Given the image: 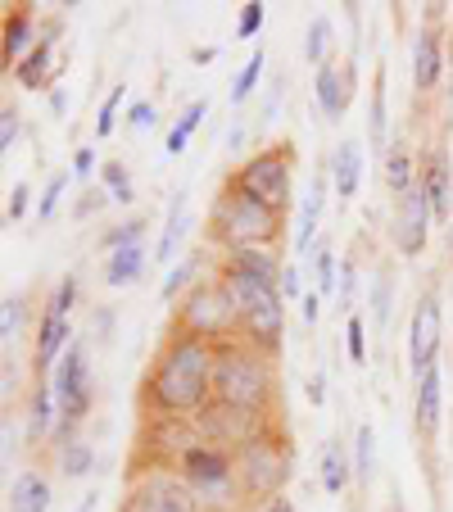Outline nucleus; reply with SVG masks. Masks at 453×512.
<instances>
[{
  "mask_svg": "<svg viewBox=\"0 0 453 512\" xmlns=\"http://www.w3.org/2000/svg\"><path fill=\"white\" fill-rule=\"evenodd\" d=\"M145 408L164 422H200L213 404V340L168 331L141 386Z\"/></svg>",
  "mask_w": 453,
  "mask_h": 512,
  "instance_id": "obj_1",
  "label": "nucleus"
},
{
  "mask_svg": "<svg viewBox=\"0 0 453 512\" xmlns=\"http://www.w3.org/2000/svg\"><path fill=\"white\" fill-rule=\"evenodd\" d=\"M213 399L218 404L245 408V413H272L277 404V381H272V358L250 349L245 340H218L213 345Z\"/></svg>",
  "mask_w": 453,
  "mask_h": 512,
  "instance_id": "obj_2",
  "label": "nucleus"
},
{
  "mask_svg": "<svg viewBox=\"0 0 453 512\" xmlns=\"http://www.w3.org/2000/svg\"><path fill=\"white\" fill-rule=\"evenodd\" d=\"M281 236V213L268 209V204L241 195L232 182L218 191L209 209V241L222 245V250H250V245H263L272 250Z\"/></svg>",
  "mask_w": 453,
  "mask_h": 512,
  "instance_id": "obj_3",
  "label": "nucleus"
},
{
  "mask_svg": "<svg viewBox=\"0 0 453 512\" xmlns=\"http://www.w3.org/2000/svg\"><path fill=\"white\" fill-rule=\"evenodd\" d=\"M290 467H295V454H290L286 435L277 426H263L254 440H245L236 449V485L245 490V499L268 503L286 490Z\"/></svg>",
  "mask_w": 453,
  "mask_h": 512,
  "instance_id": "obj_4",
  "label": "nucleus"
},
{
  "mask_svg": "<svg viewBox=\"0 0 453 512\" xmlns=\"http://www.w3.org/2000/svg\"><path fill=\"white\" fill-rule=\"evenodd\" d=\"M50 390H55V408H59V426H55V445H68V440H78L73 426L87 422L91 413V372H87V345H68V354L59 358V368L50 372Z\"/></svg>",
  "mask_w": 453,
  "mask_h": 512,
  "instance_id": "obj_5",
  "label": "nucleus"
},
{
  "mask_svg": "<svg viewBox=\"0 0 453 512\" xmlns=\"http://www.w3.org/2000/svg\"><path fill=\"white\" fill-rule=\"evenodd\" d=\"M173 327L186 331V336H200V340H232L236 327H241V318H236V304L227 300V290H222V281H200V286H191V295H186L182 304H177L173 313Z\"/></svg>",
  "mask_w": 453,
  "mask_h": 512,
  "instance_id": "obj_6",
  "label": "nucleus"
},
{
  "mask_svg": "<svg viewBox=\"0 0 453 512\" xmlns=\"http://www.w3.org/2000/svg\"><path fill=\"white\" fill-rule=\"evenodd\" d=\"M232 186L241 195H250V200L286 213L290 195H295V159H290V145H272V150H259L254 159H245V164L236 168Z\"/></svg>",
  "mask_w": 453,
  "mask_h": 512,
  "instance_id": "obj_7",
  "label": "nucleus"
},
{
  "mask_svg": "<svg viewBox=\"0 0 453 512\" xmlns=\"http://www.w3.org/2000/svg\"><path fill=\"white\" fill-rule=\"evenodd\" d=\"M118 512H204V508H200V494L182 476L159 467V472L136 476V485L123 494Z\"/></svg>",
  "mask_w": 453,
  "mask_h": 512,
  "instance_id": "obj_8",
  "label": "nucleus"
},
{
  "mask_svg": "<svg viewBox=\"0 0 453 512\" xmlns=\"http://www.w3.org/2000/svg\"><path fill=\"white\" fill-rule=\"evenodd\" d=\"M177 476H182L195 494H222L227 485H236V454L209 445L204 435H195L191 445L177 454Z\"/></svg>",
  "mask_w": 453,
  "mask_h": 512,
  "instance_id": "obj_9",
  "label": "nucleus"
},
{
  "mask_svg": "<svg viewBox=\"0 0 453 512\" xmlns=\"http://www.w3.org/2000/svg\"><path fill=\"white\" fill-rule=\"evenodd\" d=\"M440 340H444V313L435 295H422L413 309V322H408V368H413V381L422 372L435 368L440 358Z\"/></svg>",
  "mask_w": 453,
  "mask_h": 512,
  "instance_id": "obj_10",
  "label": "nucleus"
},
{
  "mask_svg": "<svg viewBox=\"0 0 453 512\" xmlns=\"http://www.w3.org/2000/svg\"><path fill=\"white\" fill-rule=\"evenodd\" d=\"M431 218H435L431 200H426V186H422V177H417V182L395 200V245H399V254L417 259V254L426 250V227H431Z\"/></svg>",
  "mask_w": 453,
  "mask_h": 512,
  "instance_id": "obj_11",
  "label": "nucleus"
},
{
  "mask_svg": "<svg viewBox=\"0 0 453 512\" xmlns=\"http://www.w3.org/2000/svg\"><path fill=\"white\" fill-rule=\"evenodd\" d=\"M241 340L250 349H259V354L277 358L281 354V336H286V304H263V309H250L241 313Z\"/></svg>",
  "mask_w": 453,
  "mask_h": 512,
  "instance_id": "obj_12",
  "label": "nucleus"
},
{
  "mask_svg": "<svg viewBox=\"0 0 453 512\" xmlns=\"http://www.w3.org/2000/svg\"><path fill=\"white\" fill-rule=\"evenodd\" d=\"M73 331H68V318H59V313H41V327H37V349H32V372H37V381H50V372L59 368V358L68 354V345H73Z\"/></svg>",
  "mask_w": 453,
  "mask_h": 512,
  "instance_id": "obj_13",
  "label": "nucleus"
},
{
  "mask_svg": "<svg viewBox=\"0 0 453 512\" xmlns=\"http://www.w3.org/2000/svg\"><path fill=\"white\" fill-rule=\"evenodd\" d=\"M417 177H422V186H426V200H431L435 223H453V173H449V155H444V150H426Z\"/></svg>",
  "mask_w": 453,
  "mask_h": 512,
  "instance_id": "obj_14",
  "label": "nucleus"
},
{
  "mask_svg": "<svg viewBox=\"0 0 453 512\" xmlns=\"http://www.w3.org/2000/svg\"><path fill=\"white\" fill-rule=\"evenodd\" d=\"M354 68L349 64H322L318 68V78H313V96H318V105H322V114L336 123V118H345V109H349V96H354Z\"/></svg>",
  "mask_w": 453,
  "mask_h": 512,
  "instance_id": "obj_15",
  "label": "nucleus"
},
{
  "mask_svg": "<svg viewBox=\"0 0 453 512\" xmlns=\"http://www.w3.org/2000/svg\"><path fill=\"white\" fill-rule=\"evenodd\" d=\"M413 386H417L413 426H417V435H426V440H431V435L440 431V413H444V372H440V363H435L431 372H422Z\"/></svg>",
  "mask_w": 453,
  "mask_h": 512,
  "instance_id": "obj_16",
  "label": "nucleus"
},
{
  "mask_svg": "<svg viewBox=\"0 0 453 512\" xmlns=\"http://www.w3.org/2000/svg\"><path fill=\"white\" fill-rule=\"evenodd\" d=\"M218 281H222V290H227V300L236 304V318H241V313H250V309H263V304H277L281 300V290L263 286V281L245 277V272H236V268H218Z\"/></svg>",
  "mask_w": 453,
  "mask_h": 512,
  "instance_id": "obj_17",
  "label": "nucleus"
},
{
  "mask_svg": "<svg viewBox=\"0 0 453 512\" xmlns=\"http://www.w3.org/2000/svg\"><path fill=\"white\" fill-rule=\"evenodd\" d=\"M222 268H236L245 272V277L263 281V286L281 290V263H277V250H263V245H250V250H227V259H222Z\"/></svg>",
  "mask_w": 453,
  "mask_h": 512,
  "instance_id": "obj_18",
  "label": "nucleus"
},
{
  "mask_svg": "<svg viewBox=\"0 0 453 512\" xmlns=\"http://www.w3.org/2000/svg\"><path fill=\"white\" fill-rule=\"evenodd\" d=\"M358 186H363V150H358V141H340L331 155V191L340 200H354Z\"/></svg>",
  "mask_w": 453,
  "mask_h": 512,
  "instance_id": "obj_19",
  "label": "nucleus"
},
{
  "mask_svg": "<svg viewBox=\"0 0 453 512\" xmlns=\"http://www.w3.org/2000/svg\"><path fill=\"white\" fill-rule=\"evenodd\" d=\"M440 68H444L440 37H435L431 28H422L413 37V87L417 91H435V82H440Z\"/></svg>",
  "mask_w": 453,
  "mask_h": 512,
  "instance_id": "obj_20",
  "label": "nucleus"
},
{
  "mask_svg": "<svg viewBox=\"0 0 453 512\" xmlns=\"http://www.w3.org/2000/svg\"><path fill=\"white\" fill-rule=\"evenodd\" d=\"M50 481L41 472H19L10 481V512H50Z\"/></svg>",
  "mask_w": 453,
  "mask_h": 512,
  "instance_id": "obj_21",
  "label": "nucleus"
},
{
  "mask_svg": "<svg viewBox=\"0 0 453 512\" xmlns=\"http://www.w3.org/2000/svg\"><path fill=\"white\" fill-rule=\"evenodd\" d=\"M32 14L28 10H14V14H5V64L10 68H19L23 59L32 55Z\"/></svg>",
  "mask_w": 453,
  "mask_h": 512,
  "instance_id": "obj_22",
  "label": "nucleus"
},
{
  "mask_svg": "<svg viewBox=\"0 0 453 512\" xmlns=\"http://www.w3.org/2000/svg\"><path fill=\"white\" fill-rule=\"evenodd\" d=\"M28 422H32V440H46V435H55L59 408H55V390H50V381H37V386H32Z\"/></svg>",
  "mask_w": 453,
  "mask_h": 512,
  "instance_id": "obj_23",
  "label": "nucleus"
},
{
  "mask_svg": "<svg viewBox=\"0 0 453 512\" xmlns=\"http://www.w3.org/2000/svg\"><path fill=\"white\" fill-rule=\"evenodd\" d=\"M204 118H209V100L200 96V100H191V105H186L182 114H177V123H173V127H168V136H164V150H168V155H182L186 145H191V136L200 132Z\"/></svg>",
  "mask_w": 453,
  "mask_h": 512,
  "instance_id": "obj_24",
  "label": "nucleus"
},
{
  "mask_svg": "<svg viewBox=\"0 0 453 512\" xmlns=\"http://www.w3.org/2000/svg\"><path fill=\"white\" fill-rule=\"evenodd\" d=\"M322 204H327V177H318V182L309 186V200H304V213H299V232H295V250L309 254L313 236H318L322 227Z\"/></svg>",
  "mask_w": 453,
  "mask_h": 512,
  "instance_id": "obj_25",
  "label": "nucleus"
},
{
  "mask_svg": "<svg viewBox=\"0 0 453 512\" xmlns=\"http://www.w3.org/2000/svg\"><path fill=\"white\" fill-rule=\"evenodd\" d=\"M141 272H145V245H127V250H114L109 254V263H105V281L114 290H123V286H132V281H141Z\"/></svg>",
  "mask_w": 453,
  "mask_h": 512,
  "instance_id": "obj_26",
  "label": "nucleus"
},
{
  "mask_svg": "<svg viewBox=\"0 0 453 512\" xmlns=\"http://www.w3.org/2000/svg\"><path fill=\"white\" fill-rule=\"evenodd\" d=\"M349 476H354V463H349V449L340 445V440H331V445L322 449V490H327V494H345Z\"/></svg>",
  "mask_w": 453,
  "mask_h": 512,
  "instance_id": "obj_27",
  "label": "nucleus"
},
{
  "mask_svg": "<svg viewBox=\"0 0 453 512\" xmlns=\"http://www.w3.org/2000/svg\"><path fill=\"white\" fill-rule=\"evenodd\" d=\"M186 232H191V209H186V195H177L173 213H168V227H164V236H159V245H155V259L159 263L173 259L177 245L186 241Z\"/></svg>",
  "mask_w": 453,
  "mask_h": 512,
  "instance_id": "obj_28",
  "label": "nucleus"
},
{
  "mask_svg": "<svg viewBox=\"0 0 453 512\" xmlns=\"http://www.w3.org/2000/svg\"><path fill=\"white\" fill-rule=\"evenodd\" d=\"M386 68H376V87H372V114H367V141H372V150L381 159H386Z\"/></svg>",
  "mask_w": 453,
  "mask_h": 512,
  "instance_id": "obj_29",
  "label": "nucleus"
},
{
  "mask_svg": "<svg viewBox=\"0 0 453 512\" xmlns=\"http://www.w3.org/2000/svg\"><path fill=\"white\" fill-rule=\"evenodd\" d=\"M91 467H96L91 440H68V445H59V476H64V481H82V476H91Z\"/></svg>",
  "mask_w": 453,
  "mask_h": 512,
  "instance_id": "obj_30",
  "label": "nucleus"
},
{
  "mask_svg": "<svg viewBox=\"0 0 453 512\" xmlns=\"http://www.w3.org/2000/svg\"><path fill=\"white\" fill-rule=\"evenodd\" d=\"M50 46H55V32L50 37H41L37 46H32V55L23 59L19 68H14V78L23 82L28 91H37V87H46V68H50Z\"/></svg>",
  "mask_w": 453,
  "mask_h": 512,
  "instance_id": "obj_31",
  "label": "nucleus"
},
{
  "mask_svg": "<svg viewBox=\"0 0 453 512\" xmlns=\"http://www.w3.org/2000/svg\"><path fill=\"white\" fill-rule=\"evenodd\" d=\"M417 182V168H413V155H408V145H390L386 150V186L395 191V200Z\"/></svg>",
  "mask_w": 453,
  "mask_h": 512,
  "instance_id": "obj_32",
  "label": "nucleus"
},
{
  "mask_svg": "<svg viewBox=\"0 0 453 512\" xmlns=\"http://www.w3.org/2000/svg\"><path fill=\"white\" fill-rule=\"evenodd\" d=\"M313 281H318L322 300L340 295V259L327 250V245H313Z\"/></svg>",
  "mask_w": 453,
  "mask_h": 512,
  "instance_id": "obj_33",
  "label": "nucleus"
},
{
  "mask_svg": "<svg viewBox=\"0 0 453 512\" xmlns=\"http://www.w3.org/2000/svg\"><path fill=\"white\" fill-rule=\"evenodd\" d=\"M331 37H336L331 19H313L309 23V32H304V59H309L313 68L331 64Z\"/></svg>",
  "mask_w": 453,
  "mask_h": 512,
  "instance_id": "obj_34",
  "label": "nucleus"
},
{
  "mask_svg": "<svg viewBox=\"0 0 453 512\" xmlns=\"http://www.w3.org/2000/svg\"><path fill=\"white\" fill-rule=\"evenodd\" d=\"M195 277H200V250H191L182 263H173V272L164 277V290H159V295H164V304H173Z\"/></svg>",
  "mask_w": 453,
  "mask_h": 512,
  "instance_id": "obj_35",
  "label": "nucleus"
},
{
  "mask_svg": "<svg viewBox=\"0 0 453 512\" xmlns=\"http://www.w3.org/2000/svg\"><path fill=\"white\" fill-rule=\"evenodd\" d=\"M372 467H376V431L363 422L354 431V476L358 481H372Z\"/></svg>",
  "mask_w": 453,
  "mask_h": 512,
  "instance_id": "obj_36",
  "label": "nucleus"
},
{
  "mask_svg": "<svg viewBox=\"0 0 453 512\" xmlns=\"http://www.w3.org/2000/svg\"><path fill=\"white\" fill-rule=\"evenodd\" d=\"M100 182H105V191H109V200H118V204H132V177H127V168L118 164V159H109V164H100Z\"/></svg>",
  "mask_w": 453,
  "mask_h": 512,
  "instance_id": "obj_37",
  "label": "nucleus"
},
{
  "mask_svg": "<svg viewBox=\"0 0 453 512\" xmlns=\"http://www.w3.org/2000/svg\"><path fill=\"white\" fill-rule=\"evenodd\" d=\"M145 227H150L145 218H127L123 227H114V232L100 236V245H105L109 254H114V250H127V245H141V241H145Z\"/></svg>",
  "mask_w": 453,
  "mask_h": 512,
  "instance_id": "obj_38",
  "label": "nucleus"
},
{
  "mask_svg": "<svg viewBox=\"0 0 453 512\" xmlns=\"http://www.w3.org/2000/svg\"><path fill=\"white\" fill-rule=\"evenodd\" d=\"M259 78H263V55H250V64H245L232 82V105H245V100L254 96V87H259Z\"/></svg>",
  "mask_w": 453,
  "mask_h": 512,
  "instance_id": "obj_39",
  "label": "nucleus"
},
{
  "mask_svg": "<svg viewBox=\"0 0 453 512\" xmlns=\"http://www.w3.org/2000/svg\"><path fill=\"white\" fill-rule=\"evenodd\" d=\"M19 331H23V295H5V300H0V336H5V345H10Z\"/></svg>",
  "mask_w": 453,
  "mask_h": 512,
  "instance_id": "obj_40",
  "label": "nucleus"
},
{
  "mask_svg": "<svg viewBox=\"0 0 453 512\" xmlns=\"http://www.w3.org/2000/svg\"><path fill=\"white\" fill-rule=\"evenodd\" d=\"M367 300H372V327L386 331V322H390V277H376Z\"/></svg>",
  "mask_w": 453,
  "mask_h": 512,
  "instance_id": "obj_41",
  "label": "nucleus"
},
{
  "mask_svg": "<svg viewBox=\"0 0 453 512\" xmlns=\"http://www.w3.org/2000/svg\"><path fill=\"white\" fill-rule=\"evenodd\" d=\"M64 191H68V173H55V177H50V186L41 191V209H37L41 223H50V218H55V209H59V200H64Z\"/></svg>",
  "mask_w": 453,
  "mask_h": 512,
  "instance_id": "obj_42",
  "label": "nucleus"
},
{
  "mask_svg": "<svg viewBox=\"0 0 453 512\" xmlns=\"http://www.w3.org/2000/svg\"><path fill=\"white\" fill-rule=\"evenodd\" d=\"M345 345H349V358H354V363H367V327L358 313H349V322H345Z\"/></svg>",
  "mask_w": 453,
  "mask_h": 512,
  "instance_id": "obj_43",
  "label": "nucleus"
},
{
  "mask_svg": "<svg viewBox=\"0 0 453 512\" xmlns=\"http://www.w3.org/2000/svg\"><path fill=\"white\" fill-rule=\"evenodd\" d=\"M354 300H358V272H354V259H345V263H340V295H336V309L349 313V309H354Z\"/></svg>",
  "mask_w": 453,
  "mask_h": 512,
  "instance_id": "obj_44",
  "label": "nucleus"
},
{
  "mask_svg": "<svg viewBox=\"0 0 453 512\" xmlns=\"http://www.w3.org/2000/svg\"><path fill=\"white\" fill-rule=\"evenodd\" d=\"M28 209H32V186L28 182H14L10 186V204H5V218L19 227L23 218H28Z\"/></svg>",
  "mask_w": 453,
  "mask_h": 512,
  "instance_id": "obj_45",
  "label": "nucleus"
},
{
  "mask_svg": "<svg viewBox=\"0 0 453 512\" xmlns=\"http://www.w3.org/2000/svg\"><path fill=\"white\" fill-rule=\"evenodd\" d=\"M123 96H127V87H114L105 96V105H100V118H96V136H109L114 132V123H118V105H123Z\"/></svg>",
  "mask_w": 453,
  "mask_h": 512,
  "instance_id": "obj_46",
  "label": "nucleus"
},
{
  "mask_svg": "<svg viewBox=\"0 0 453 512\" xmlns=\"http://www.w3.org/2000/svg\"><path fill=\"white\" fill-rule=\"evenodd\" d=\"M73 304H78V277H64V281H59V290L50 295L46 309L59 313V318H68V309H73Z\"/></svg>",
  "mask_w": 453,
  "mask_h": 512,
  "instance_id": "obj_47",
  "label": "nucleus"
},
{
  "mask_svg": "<svg viewBox=\"0 0 453 512\" xmlns=\"http://www.w3.org/2000/svg\"><path fill=\"white\" fill-rule=\"evenodd\" d=\"M263 10H268L263 0H250V5H241V23H236V37H241V41H250L254 32L263 28Z\"/></svg>",
  "mask_w": 453,
  "mask_h": 512,
  "instance_id": "obj_48",
  "label": "nucleus"
},
{
  "mask_svg": "<svg viewBox=\"0 0 453 512\" xmlns=\"http://www.w3.org/2000/svg\"><path fill=\"white\" fill-rule=\"evenodd\" d=\"M19 132H23V123H19V109L14 105H5L0 109V150L10 155L14 150V141H19Z\"/></svg>",
  "mask_w": 453,
  "mask_h": 512,
  "instance_id": "obj_49",
  "label": "nucleus"
},
{
  "mask_svg": "<svg viewBox=\"0 0 453 512\" xmlns=\"http://www.w3.org/2000/svg\"><path fill=\"white\" fill-rule=\"evenodd\" d=\"M155 123H159V114H155V105H150V100L127 105V127H132V132H150Z\"/></svg>",
  "mask_w": 453,
  "mask_h": 512,
  "instance_id": "obj_50",
  "label": "nucleus"
},
{
  "mask_svg": "<svg viewBox=\"0 0 453 512\" xmlns=\"http://www.w3.org/2000/svg\"><path fill=\"white\" fill-rule=\"evenodd\" d=\"M281 295H286V300H304V286H299L295 263H286V272H281Z\"/></svg>",
  "mask_w": 453,
  "mask_h": 512,
  "instance_id": "obj_51",
  "label": "nucleus"
},
{
  "mask_svg": "<svg viewBox=\"0 0 453 512\" xmlns=\"http://www.w3.org/2000/svg\"><path fill=\"white\" fill-rule=\"evenodd\" d=\"M318 309H322V295H318V286H309L304 290V300H299V313H304V322H318Z\"/></svg>",
  "mask_w": 453,
  "mask_h": 512,
  "instance_id": "obj_52",
  "label": "nucleus"
},
{
  "mask_svg": "<svg viewBox=\"0 0 453 512\" xmlns=\"http://www.w3.org/2000/svg\"><path fill=\"white\" fill-rule=\"evenodd\" d=\"M91 168H96V150H91V145H82L78 155H73V173H78V177H91Z\"/></svg>",
  "mask_w": 453,
  "mask_h": 512,
  "instance_id": "obj_53",
  "label": "nucleus"
},
{
  "mask_svg": "<svg viewBox=\"0 0 453 512\" xmlns=\"http://www.w3.org/2000/svg\"><path fill=\"white\" fill-rule=\"evenodd\" d=\"M322 399H327V377H322V372H313V377H309V404L322 408Z\"/></svg>",
  "mask_w": 453,
  "mask_h": 512,
  "instance_id": "obj_54",
  "label": "nucleus"
},
{
  "mask_svg": "<svg viewBox=\"0 0 453 512\" xmlns=\"http://www.w3.org/2000/svg\"><path fill=\"white\" fill-rule=\"evenodd\" d=\"M241 145H245V123H241V118H236V123H232V132H227V150H232V155H236Z\"/></svg>",
  "mask_w": 453,
  "mask_h": 512,
  "instance_id": "obj_55",
  "label": "nucleus"
},
{
  "mask_svg": "<svg viewBox=\"0 0 453 512\" xmlns=\"http://www.w3.org/2000/svg\"><path fill=\"white\" fill-rule=\"evenodd\" d=\"M213 59H218V50H213V46H200V50H191V64H195V68L213 64Z\"/></svg>",
  "mask_w": 453,
  "mask_h": 512,
  "instance_id": "obj_56",
  "label": "nucleus"
},
{
  "mask_svg": "<svg viewBox=\"0 0 453 512\" xmlns=\"http://www.w3.org/2000/svg\"><path fill=\"white\" fill-rule=\"evenodd\" d=\"M263 512H295V503H290L286 494H277V499H268V503H263Z\"/></svg>",
  "mask_w": 453,
  "mask_h": 512,
  "instance_id": "obj_57",
  "label": "nucleus"
},
{
  "mask_svg": "<svg viewBox=\"0 0 453 512\" xmlns=\"http://www.w3.org/2000/svg\"><path fill=\"white\" fill-rule=\"evenodd\" d=\"M96 508H100V490H87V494H82V503H78L73 512H96Z\"/></svg>",
  "mask_w": 453,
  "mask_h": 512,
  "instance_id": "obj_58",
  "label": "nucleus"
},
{
  "mask_svg": "<svg viewBox=\"0 0 453 512\" xmlns=\"http://www.w3.org/2000/svg\"><path fill=\"white\" fill-rule=\"evenodd\" d=\"M100 204H105V195H87V200L78 204V218H87V213H96Z\"/></svg>",
  "mask_w": 453,
  "mask_h": 512,
  "instance_id": "obj_59",
  "label": "nucleus"
},
{
  "mask_svg": "<svg viewBox=\"0 0 453 512\" xmlns=\"http://www.w3.org/2000/svg\"><path fill=\"white\" fill-rule=\"evenodd\" d=\"M50 109H55V118L68 109V96H64V91H50Z\"/></svg>",
  "mask_w": 453,
  "mask_h": 512,
  "instance_id": "obj_60",
  "label": "nucleus"
},
{
  "mask_svg": "<svg viewBox=\"0 0 453 512\" xmlns=\"http://www.w3.org/2000/svg\"><path fill=\"white\" fill-rule=\"evenodd\" d=\"M449 259H453V223H449Z\"/></svg>",
  "mask_w": 453,
  "mask_h": 512,
  "instance_id": "obj_61",
  "label": "nucleus"
},
{
  "mask_svg": "<svg viewBox=\"0 0 453 512\" xmlns=\"http://www.w3.org/2000/svg\"><path fill=\"white\" fill-rule=\"evenodd\" d=\"M390 512H404V508H390Z\"/></svg>",
  "mask_w": 453,
  "mask_h": 512,
  "instance_id": "obj_62",
  "label": "nucleus"
}]
</instances>
